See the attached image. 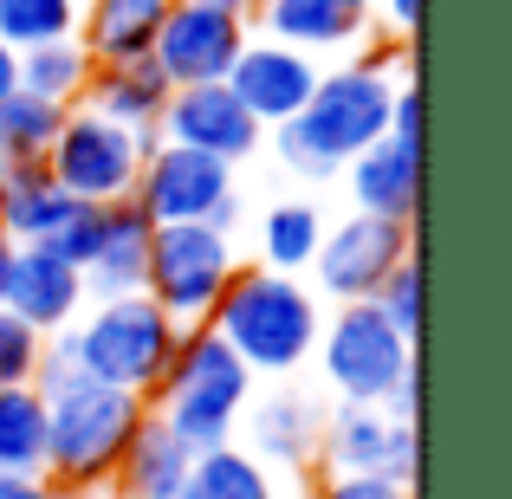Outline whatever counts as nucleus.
I'll return each mask as SVG.
<instances>
[{
  "instance_id": "obj_1",
  "label": "nucleus",
  "mask_w": 512,
  "mask_h": 499,
  "mask_svg": "<svg viewBox=\"0 0 512 499\" xmlns=\"http://www.w3.org/2000/svg\"><path fill=\"white\" fill-rule=\"evenodd\" d=\"M208 331L253 376H299L318 350V331H325V305L299 273H273L260 260H240L227 292L208 312Z\"/></svg>"
},
{
  "instance_id": "obj_2",
  "label": "nucleus",
  "mask_w": 512,
  "mask_h": 499,
  "mask_svg": "<svg viewBox=\"0 0 512 499\" xmlns=\"http://www.w3.org/2000/svg\"><path fill=\"white\" fill-rule=\"evenodd\" d=\"M402 78L376 72L363 59H344L338 72H318L312 98H305L299 117H286L279 130H266L279 150V163L305 182H331L344 175V163L357 150H370L376 137L389 130V98H396Z\"/></svg>"
},
{
  "instance_id": "obj_3",
  "label": "nucleus",
  "mask_w": 512,
  "mask_h": 499,
  "mask_svg": "<svg viewBox=\"0 0 512 499\" xmlns=\"http://www.w3.org/2000/svg\"><path fill=\"white\" fill-rule=\"evenodd\" d=\"M143 415H150L143 396L78 376L72 389H59L46 402V480L65 487L72 499H104Z\"/></svg>"
},
{
  "instance_id": "obj_4",
  "label": "nucleus",
  "mask_w": 512,
  "mask_h": 499,
  "mask_svg": "<svg viewBox=\"0 0 512 499\" xmlns=\"http://www.w3.org/2000/svg\"><path fill=\"white\" fill-rule=\"evenodd\" d=\"M247 402H253V370L208 325H182L175 357H169L163 383L150 396V415L188 454H208L221 441H234V422H240Z\"/></svg>"
},
{
  "instance_id": "obj_5",
  "label": "nucleus",
  "mask_w": 512,
  "mask_h": 499,
  "mask_svg": "<svg viewBox=\"0 0 512 499\" xmlns=\"http://www.w3.org/2000/svg\"><path fill=\"white\" fill-rule=\"evenodd\" d=\"M72 337V357L91 383H111V389H130V396L150 402L156 383H163L169 357H175V337L182 325L163 312L156 299L130 292V299H98L78 312V325L65 331Z\"/></svg>"
},
{
  "instance_id": "obj_6",
  "label": "nucleus",
  "mask_w": 512,
  "mask_h": 499,
  "mask_svg": "<svg viewBox=\"0 0 512 499\" xmlns=\"http://www.w3.org/2000/svg\"><path fill=\"white\" fill-rule=\"evenodd\" d=\"M240 253L234 234H214L201 221H175L150 234V266H143V299H156L175 325H208L214 299L227 292Z\"/></svg>"
},
{
  "instance_id": "obj_7",
  "label": "nucleus",
  "mask_w": 512,
  "mask_h": 499,
  "mask_svg": "<svg viewBox=\"0 0 512 499\" xmlns=\"http://www.w3.org/2000/svg\"><path fill=\"white\" fill-rule=\"evenodd\" d=\"M312 357H318V370H325V383L338 389V402H383L389 389H396V376L415 370V344L389 325L370 299L338 305V312L325 318V331H318Z\"/></svg>"
},
{
  "instance_id": "obj_8",
  "label": "nucleus",
  "mask_w": 512,
  "mask_h": 499,
  "mask_svg": "<svg viewBox=\"0 0 512 499\" xmlns=\"http://www.w3.org/2000/svg\"><path fill=\"white\" fill-rule=\"evenodd\" d=\"M150 150H156V143L130 137V130L111 124V117L72 104L65 124H59V137H52V150H46V169H52V182H59L72 201H85V208H111V201H130L137 169H143Z\"/></svg>"
},
{
  "instance_id": "obj_9",
  "label": "nucleus",
  "mask_w": 512,
  "mask_h": 499,
  "mask_svg": "<svg viewBox=\"0 0 512 499\" xmlns=\"http://www.w3.org/2000/svg\"><path fill=\"white\" fill-rule=\"evenodd\" d=\"M409 253H415V227L383 221V214H350V221L325 227V240H318L312 292L318 299H338V305L376 299V286H383Z\"/></svg>"
},
{
  "instance_id": "obj_10",
  "label": "nucleus",
  "mask_w": 512,
  "mask_h": 499,
  "mask_svg": "<svg viewBox=\"0 0 512 499\" xmlns=\"http://www.w3.org/2000/svg\"><path fill=\"white\" fill-rule=\"evenodd\" d=\"M247 13H227V7H208V0H169L163 26H156V72L169 78L175 91L182 85H221L227 65L240 59L247 46Z\"/></svg>"
},
{
  "instance_id": "obj_11",
  "label": "nucleus",
  "mask_w": 512,
  "mask_h": 499,
  "mask_svg": "<svg viewBox=\"0 0 512 499\" xmlns=\"http://www.w3.org/2000/svg\"><path fill=\"white\" fill-rule=\"evenodd\" d=\"M227 195H240V188H234V163L201 156V150H182V143H156V150L143 156V169H137V188H130V201H137L156 227L208 221Z\"/></svg>"
},
{
  "instance_id": "obj_12",
  "label": "nucleus",
  "mask_w": 512,
  "mask_h": 499,
  "mask_svg": "<svg viewBox=\"0 0 512 499\" xmlns=\"http://www.w3.org/2000/svg\"><path fill=\"white\" fill-rule=\"evenodd\" d=\"M325 474H383L415 487V422H389L376 402H338L318 428Z\"/></svg>"
},
{
  "instance_id": "obj_13",
  "label": "nucleus",
  "mask_w": 512,
  "mask_h": 499,
  "mask_svg": "<svg viewBox=\"0 0 512 499\" xmlns=\"http://www.w3.org/2000/svg\"><path fill=\"white\" fill-rule=\"evenodd\" d=\"M163 143H182V150H201V156H221V163H253L266 143V130L247 117V104L234 98L227 85H182L169 91V111L156 124Z\"/></svg>"
},
{
  "instance_id": "obj_14",
  "label": "nucleus",
  "mask_w": 512,
  "mask_h": 499,
  "mask_svg": "<svg viewBox=\"0 0 512 499\" xmlns=\"http://www.w3.org/2000/svg\"><path fill=\"white\" fill-rule=\"evenodd\" d=\"M318 72H325L318 59H305V52L279 46V39L247 33V46H240V59H234V65H227L221 85L234 91L240 104H247V117H253L260 130H279L286 117H299V111H305V98H312Z\"/></svg>"
},
{
  "instance_id": "obj_15",
  "label": "nucleus",
  "mask_w": 512,
  "mask_h": 499,
  "mask_svg": "<svg viewBox=\"0 0 512 499\" xmlns=\"http://www.w3.org/2000/svg\"><path fill=\"white\" fill-rule=\"evenodd\" d=\"M247 26L305 59H325V52H357L376 33V13L370 0H253Z\"/></svg>"
},
{
  "instance_id": "obj_16",
  "label": "nucleus",
  "mask_w": 512,
  "mask_h": 499,
  "mask_svg": "<svg viewBox=\"0 0 512 499\" xmlns=\"http://www.w3.org/2000/svg\"><path fill=\"white\" fill-rule=\"evenodd\" d=\"M318 428H325V409L299 389H266L240 409L234 441L253 454L260 467H312L318 461Z\"/></svg>"
},
{
  "instance_id": "obj_17",
  "label": "nucleus",
  "mask_w": 512,
  "mask_h": 499,
  "mask_svg": "<svg viewBox=\"0 0 512 499\" xmlns=\"http://www.w3.org/2000/svg\"><path fill=\"white\" fill-rule=\"evenodd\" d=\"M0 312H13L39 337H59L85 312V279H78V266H65L59 253H46V247H13V273H7Z\"/></svg>"
},
{
  "instance_id": "obj_18",
  "label": "nucleus",
  "mask_w": 512,
  "mask_h": 499,
  "mask_svg": "<svg viewBox=\"0 0 512 499\" xmlns=\"http://www.w3.org/2000/svg\"><path fill=\"white\" fill-rule=\"evenodd\" d=\"M344 182H350L357 214H383V221L415 227V208H422V150H409L396 137H376L370 150H357L344 163Z\"/></svg>"
},
{
  "instance_id": "obj_19",
  "label": "nucleus",
  "mask_w": 512,
  "mask_h": 499,
  "mask_svg": "<svg viewBox=\"0 0 512 499\" xmlns=\"http://www.w3.org/2000/svg\"><path fill=\"white\" fill-rule=\"evenodd\" d=\"M150 234H156V221L137 208V201H111V208H104V234H98V247H91V260L78 266V279H85V305L143 292Z\"/></svg>"
},
{
  "instance_id": "obj_20",
  "label": "nucleus",
  "mask_w": 512,
  "mask_h": 499,
  "mask_svg": "<svg viewBox=\"0 0 512 499\" xmlns=\"http://www.w3.org/2000/svg\"><path fill=\"white\" fill-rule=\"evenodd\" d=\"M169 91L175 85L156 72V59L98 65L91 85H85V111L111 117L117 130H130V137H143V143H163V137H156V124H163V111H169Z\"/></svg>"
},
{
  "instance_id": "obj_21",
  "label": "nucleus",
  "mask_w": 512,
  "mask_h": 499,
  "mask_svg": "<svg viewBox=\"0 0 512 499\" xmlns=\"http://www.w3.org/2000/svg\"><path fill=\"white\" fill-rule=\"evenodd\" d=\"M163 13L169 0H78V46L91 52V65L150 59Z\"/></svg>"
},
{
  "instance_id": "obj_22",
  "label": "nucleus",
  "mask_w": 512,
  "mask_h": 499,
  "mask_svg": "<svg viewBox=\"0 0 512 499\" xmlns=\"http://www.w3.org/2000/svg\"><path fill=\"white\" fill-rule=\"evenodd\" d=\"M188 461H195V454H188L156 415H143V428L130 435V448H124V461H117V480H111L104 499H182Z\"/></svg>"
},
{
  "instance_id": "obj_23",
  "label": "nucleus",
  "mask_w": 512,
  "mask_h": 499,
  "mask_svg": "<svg viewBox=\"0 0 512 499\" xmlns=\"http://www.w3.org/2000/svg\"><path fill=\"white\" fill-rule=\"evenodd\" d=\"M182 499H279V480H273V467H260L240 441H221V448L188 461Z\"/></svg>"
},
{
  "instance_id": "obj_24",
  "label": "nucleus",
  "mask_w": 512,
  "mask_h": 499,
  "mask_svg": "<svg viewBox=\"0 0 512 499\" xmlns=\"http://www.w3.org/2000/svg\"><path fill=\"white\" fill-rule=\"evenodd\" d=\"M0 474H46V396L33 383H0Z\"/></svg>"
},
{
  "instance_id": "obj_25",
  "label": "nucleus",
  "mask_w": 512,
  "mask_h": 499,
  "mask_svg": "<svg viewBox=\"0 0 512 499\" xmlns=\"http://www.w3.org/2000/svg\"><path fill=\"white\" fill-rule=\"evenodd\" d=\"M20 91H33V98H46V104H85V85H91V52L78 46V39H46V46H26L20 52Z\"/></svg>"
},
{
  "instance_id": "obj_26",
  "label": "nucleus",
  "mask_w": 512,
  "mask_h": 499,
  "mask_svg": "<svg viewBox=\"0 0 512 499\" xmlns=\"http://www.w3.org/2000/svg\"><path fill=\"white\" fill-rule=\"evenodd\" d=\"M318 240H325L318 201H273V208L260 214V266H273V273H299L305 279Z\"/></svg>"
},
{
  "instance_id": "obj_27",
  "label": "nucleus",
  "mask_w": 512,
  "mask_h": 499,
  "mask_svg": "<svg viewBox=\"0 0 512 499\" xmlns=\"http://www.w3.org/2000/svg\"><path fill=\"white\" fill-rule=\"evenodd\" d=\"M65 124V104H46L33 91H7L0 98V156H46Z\"/></svg>"
},
{
  "instance_id": "obj_28",
  "label": "nucleus",
  "mask_w": 512,
  "mask_h": 499,
  "mask_svg": "<svg viewBox=\"0 0 512 499\" xmlns=\"http://www.w3.org/2000/svg\"><path fill=\"white\" fill-rule=\"evenodd\" d=\"M0 39L13 52L46 46V39H78V0H0Z\"/></svg>"
},
{
  "instance_id": "obj_29",
  "label": "nucleus",
  "mask_w": 512,
  "mask_h": 499,
  "mask_svg": "<svg viewBox=\"0 0 512 499\" xmlns=\"http://www.w3.org/2000/svg\"><path fill=\"white\" fill-rule=\"evenodd\" d=\"M370 305H376V312H383L389 325H396V331L415 344V337H422V260L409 253V260H402L396 273L376 286V299H370Z\"/></svg>"
},
{
  "instance_id": "obj_30",
  "label": "nucleus",
  "mask_w": 512,
  "mask_h": 499,
  "mask_svg": "<svg viewBox=\"0 0 512 499\" xmlns=\"http://www.w3.org/2000/svg\"><path fill=\"white\" fill-rule=\"evenodd\" d=\"M39 350H46V337L33 325H20L13 312H0V383H33Z\"/></svg>"
},
{
  "instance_id": "obj_31",
  "label": "nucleus",
  "mask_w": 512,
  "mask_h": 499,
  "mask_svg": "<svg viewBox=\"0 0 512 499\" xmlns=\"http://www.w3.org/2000/svg\"><path fill=\"white\" fill-rule=\"evenodd\" d=\"M98 234H104V208H72V221L46 240V253H59L65 266H85L91 247H98Z\"/></svg>"
},
{
  "instance_id": "obj_32",
  "label": "nucleus",
  "mask_w": 512,
  "mask_h": 499,
  "mask_svg": "<svg viewBox=\"0 0 512 499\" xmlns=\"http://www.w3.org/2000/svg\"><path fill=\"white\" fill-rule=\"evenodd\" d=\"M312 499H415V487L383 480V474H318Z\"/></svg>"
},
{
  "instance_id": "obj_33",
  "label": "nucleus",
  "mask_w": 512,
  "mask_h": 499,
  "mask_svg": "<svg viewBox=\"0 0 512 499\" xmlns=\"http://www.w3.org/2000/svg\"><path fill=\"white\" fill-rule=\"evenodd\" d=\"M383 137L409 143V150H422V91H415V78H402L396 98H389V130Z\"/></svg>"
},
{
  "instance_id": "obj_34",
  "label": "nucleus",
  "mask_w": 512,
  "mask_h": 499,
  "mask_svg": "<svg viewBox=\"0 0 512 499\" xmlns=\"http://www.w3.org/2000/svg\"><path fill=\"white\" fill-rule=\"evenodd\" d=\"M376 13V33L389 39H415V26H422V0H370Z\"/></svg>"
},
{
  "instance_id": "obj_35",
  "label": "nucleus",
  "mask_w": 512,
  "mask_h": 499,
  "mask_svg": "<svg viewBox=\"0 0 512 499\" xmlns=\"http://www.w3.org/2000/svg\"><path fill=\"white\" fill-rule=\"evenodd\" d=\"M415 402H422V370H402V376H396V389H389L376 409H383L389 422H415Z\"/></svg>"
},
{
  "instance_id": "obj_36",
  "label": "nucleus",
  "mask_w": 512,
  "mask_h": 499,
  "mask_svg": "<svg viewBox=\"0 0 512 499\" xmlns=\"http://www.w3.org/2000/svg\"><path fill=\"white\" fill-rule=\"evenodd\" d=\"M0 499H72V493L52 487L46 474H33V480H26V474H0Z\"/></svg>"
},
{
  "instance_id": "obj_37",
  "label": "nucleus",
  "mask_w": 512,
  "mask_h": 499,
  "mask_svg": "<svg viewBox=\"0 0 512 499\" xmlns=\"http://www.w3.org/2000/svg\"><path fill=\"white\" fill-rule=\"evenodd\" d=\"M13 65H20V52L0 39V98H7V91H20V72H13Z\"/></svg>"
},
{
  "instance_id": "obj_38",
  "label": "nucleus",
  "mask_w": 512,
  "mask_h": 499,
  "mask_svg": "<svg viewBox=\"0 0 512 499\" xmlns=\"http://www.w3.org/2000/svg\"><path fill=\"white\" fill-rule=\"evenodd\" d=\"M7 273H13V240L0 234V299H7Z\"/></svg>"
},
{
  "instance_id": "obj_39",
  "label": "nucleus",
  "mask_w": 512,
  "mask_h": 499,
  "mask_svg": "<svg viewBox=\"0 0 512 499\" xmlns=\"http://www.w3.org/2000/svg\"><path fill=\"white\" fill-rule=\"evenodd\" d=\"M208 7H227V13H253V0H208Z\"/></svg>"
},
{
  "instance_id": "obj_40",
  "label": "nucleus",
  "mask_w": 512,
  "mask_h": 499,
  "mask_svg": "<svg viewBox=\"0 0 512 499\" xmlns=\"http://www.w3.org/2000/svg\"><path fill=\"white\" fill-rule=\"evenodd\" d=\"M0 208H7V188H0Z\"/></svg>"
}]
</instances>
